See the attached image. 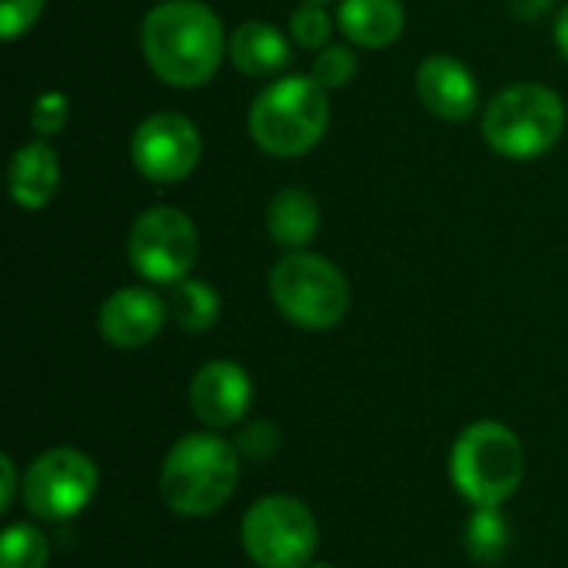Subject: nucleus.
<instances>
[{
  "label": "nucleus",
  "mask_w": 568,
  "mask_h": 568,
  "mask_svg": "<svg viewBox=\"0 0 568 568\" xmlns=\"http://www.w3.org/2000/svg\"><path fill=\"white\" fill-rule=\"evenodd\" d=\"M170 316L176 320L180 329L186 333H206L216 316H220V296L213 286H206L203 280H180L170 290Z\"/></svg>",
  "instance_id": "obj_18"
},
{
  "label": "nucleus",
  "mask_w": 568,
  "mask_h": 568,
  "mask_svg": "<svg viewBox=\"0 0 568 568\" xmlns=\"http://www.w3.org/2000/svg\"><path fill=\"white\" fill-rule=\"evenodd\" d=\"M70 120V100L60 93V90H47L33 100L30 106V130L47 140V136H57Z\"/></svg>",
  "instance_id": "obj_23"
},
{
  "label": "nucleus",
  "mask_w": 568,
  "mask_h": 568,
  "mask_svg": "<svg viewBox=\"0 0 568 568\" xmlns=\"http://www.w3.org/2000/svg\"><path fill=\"white\" fill-rule=\"evenodd\" d=\"M416 93L433 116L453 123L469 120L479 106V87L473 70L449 53H433L416 67Z\"/></svg>",
  "instance_id": "obj_13"
},
{
  "label": "nucleus",
  "mask_w": 568,
  "mask_h": 568,
  "mask_svg": "<svg viewBox=\"0 0 568 568\" xmlns=\"http://www.w3.org/2000/svg\"><path fill=\"white\" fill-rule=\"evenodd\" d=\"M276 310L300 329H333L349 310V283L336 263L316 253L293 250L270 273Z\"/></svg>",
  "instance_id": "obj_6"
},
{
  "label": "nucleus",
  "mask_w": 568,
  "mask_h": 568,
  "mask_svg": "<svg viewBox=\"0 0 568 568\" xmlns=\"http://www.w3.org/2000/svg\"><path fill=\"white\" fill-rule=\"evenodd\" d=\"M306 568H333V566H329V562H310Z\"/></svg>",
  "instance_id": "obj_28"
},
{
  "label": "nucleus",
  "mask_w": 568,
  "mask_h": 568,
  "mask_svg": "<svg viewBox=\"0 0 568 568\" xmlns=\"http://www.w3.org/2000/svg\"><path fill=\"white\" fill-rule=\"evenodd\" d=\"M140 47L150 70L176 90H193L213 80L226 57V33L213 7L203 0L156 3L140 27Z\"/></svg>",
  "instance_id": "obj_1"
},
{
  "label": "nucleus",
  "mask_w": 568,
  "mask_h": 568,
  "mask_svg": "<svg viewBox=\"0 0 568 568\" xmlns=\"http://www.w3.org/2000/svg\"><path fill=\"white\" fill-rule=\"evenodd\" d=\"M43 3L47 0H0V37L3 40L23 37L43 13Z\"/></svg>",
  "instance_id": "obj_24"
},
{
  "label": "nucleus",
  "mask_w": 568,
  "mask_h": 568,
  "mask_svg": "<svg viewBox=\"0 0 568 568\" xmlns=\"http://www.w3.org/2000/svg\"><path fill=\"white\" fill-rule=\"evenodd\" d=\"M506 3H509L513 17H519V20H539L552 7V0H506Z\"/></svg>",
  "instance_id": "obj_26"
},
{
  "label": "nucleus",
  "mask_w": 568,
  "mask_h": 568,
  "mask_svg": "<svg viewBox=\"0 0 568 568\" xmlns=\"http://www.w3.org/2000/svg\"><path fill=\"white\" fill-rule=\"evenodd\" d=\"M566 130V103L542 83H513L499 90L483 113V136L493 153L526 163L549 153Z\"/></svg>",
  "instance_id": "obj_4"
},
{
  "label": "nucleus",
  "mask_w": 568,
  "mask_h": 568,
  "mask_svg": "<svg viewBox=\"0 0 568 568\" xmlns=\"http://www.w3.org/2000/svg\"><path fill=\"white\" fill-rule=\"evenodd\" d=\"M313 3H323V0H313Z\"/></svg>",
  "instance_id": "obj_29"
},
{
  "label": "nucleus",
  "mask_w": 568,
  "mask_h": 568,
  "mask_svg": "<svg viewBox=\"0 0 568 568\" xmlns=\"http://www.w3.org/2000/svg\"><path fill=\"white\" fill-rule=\"evenodd\" d=\"M166 313H170V306L156 293H150L143 286H123L103 300L97 329L116 349H140L160 336Z\"/></svg>",
  "instance_id": "obj_11"
},
{
  "label": "nucleus",
  "mask_w": 568,
  "mask_h": 568,
  "mask_svg": "<svg viewBox=\"0 0 568 568\" xmlns=\"http://www.w3.org/2000/svg\"><path fill=\"white\" fill-rule=\"evenodd\" d=\"M449 476L476 509L506 506L526 476L519 436L503 423H473L453 446Z\"/></svg>",
  "instance_id": "obj_5"
},
{
  "label": "nucleus",
  "mask_w": 568,
  "mask_h": 568,
  "mask_svg": "<svg viewBox=\"0 0 568 568\" xmlns=\"http://www.w3.org/2000/svg\"><path fill=\"white\" fill-rule=\"evenodd\" d=\"M253 403V383L243 366L230 359H213L196 369L190 383V409L200 423L223 429L236 426Z\"/></svg>",
  "instance_id": "obj_12"
},
{
  "label": "nucleus",
  "mask_w": 568,
  "mask_h": 568,
  "mask_svg": "<svg viewBox=\"0 0 568 568\" xmlns=\"http://www.w3.org/2000/svg\"><path fill=\"white\" fill-rule=\"evenodd\" d=\"M0 476H3L0 509L7 513V509H10V503H13V496H17V466H13V459H10V456H3V459H0Z\"/></svg>",
  "instance_id": "obj_25"
},
{
  "label": "nucleus",
  "mask_w": 568,
  "mask_h": 568,
  "mask_svg": "<svg viewBox=\"0 0 568 568\" xmlns=\"http://www.w3.org/2000/svg\"><path fill=\"white\" fill-rule=\"evenodd\" d=\"M552 37H556V43H559L562 57L568 60V3L559 10V17H556V30H552Z\"/></svg>",
  "instance_id": "obj_27"
},
{
  "label": "nucleus",
  "mask_w": 568,
  "mask_h": 568,
  "mask_svg": "<svg viewBox=\"0 0 568 568\" xmlns=\"http://www.w3.org/2000/svg\"><path fill=\"white\" fill-rule=\"evenodd\" d=\"M240 483L236 449L210 433L183 436L160 469V493L176 516L203 519L220 513Z\"/></svg>",
  "instance_id": "obj_3"
},
{
  "label": "nucleus",
  "mask_w": 568,
  "mask_h": 568,
  "mask_svg": "<svg viewBox=\"0 0 568 568\" xmlns=\"http://www.w3.org/2000/svg\"><path fill=\"white\" fill-rule=\"evenodd\" d=\"M7 183L20 210H43L53 200L57 183H60V163H57L53 146L43 140L23 143L10 160Z\"/></svg>",
  "instance_id": "obj_16"
},
{
  "label": "nucleus",
  "mask_w": 568,
  "mask_h": 568,
  "mask_svg": "<svg viewBox=\"0 0 568 568\" xmlns=\"http://www.w3.org/2000/svg\"><path fill=\"white\" fill-rule=\"evenodd\" d=\"M290 33L293 40L303 47V50H323L329 47V33H333V20L329 13L323 10V3H313V0H303L293 17H290Z\"/></svg>",
  "instance_id": "obj_21"
},
{
  "label": "nucleus",
  "mask_w": 568,
  "mask_h": 568,
  "mask_svg": "<svg viewBox=\"0 0 568 568\" xmlns=\"http://www.w3.org/2000/svg\"><path fill=\"white\" fill-rule=\"evenodd\" d=\"M50 546L37 526H10L0 539V568H47Z\"/></svg>",
  "instance_id": "obj_20"
},
{
  "label": "nucleus",
  "mask_w": 568,
  "mask_h": 568,
  "mask_svg": "<svg viewBox=\"0 0 568 568\" xmlns=\"http://www.w3.org/2000/svg\"><path fill=\"white\" fill-rule=\"evenodd\" d=\"M316 542V519L293 496H266L243 516V549L260 568H306Z\"/></svg>",
  "instance_id": "obj_7"
},
{
  "label": "nucleus",
  "mask_w": 568,
  "mask_h": 568,
  "mask_svg": "<svg viewBox=\"0 0 568 568\" xmlns=\"http://www.w3.org/2000/svg\"><path fill=\"white\" fill-rule=\"evenodd\" d=\"M100 473L93 459L80 449H47L37 456L23 476L20 499L43 523H67L83 513L97 493Z\"/></svg>",
  "instance_id": "obj_9"
},
{
  "label": "nucleus",
  "mask_w": 568,
  "mask_h": 568,
  "mask_svg": "<svg viewBox=\"0 0 568 568\" xmlns=\"http://www.w3.org/2000/svg\"><path fill=\"white\" fill-rule=\"evenodd\" d=\"M203 156V136L183 113H153L130 136V160L150 183L186 180Z\"/></svg>",
  "instance_id": "obj_10"
},
{
  "label": "nucleus",
  "mask_w": 568,
  "mask_h": 568,
  "mask_svg": "<svg viewBox=\"0 0 568 568\" xmlns=\"http://www.w3.org/2000/svg\"><path fill=\"white\" fill-rule=\"evenodd\" d=\"M200 253V233L193 220L176 206H153L140 213L130 226L126 256L130 266L150 280L173 286L190 276Z\"/></svg>",
  "instance_id": "obj_8"
},
{
  "label": "nucleus",
  "mask_w": 568,
  "mask_h": 568,
  "mask_svg": "<svg viewBox=\"0 0 568 568\" xmlns=\"http://www.w3.org/2000/svg\"><path fill=\"white\" fill-rule=\"evenodd\" d=\"M336 23L353 47L383 50L406 30V10L399 0H343Z\"/></svg>",
  "instance_id": "obj_14"
},
{
  "label": "nucleus",
  "mask_w": 568,
  "mask_h": 568,
  "mask_svg": "<svg viewBox=\"0 0 568 568\" xmlns=\"http://www.w3.org/2000/svg\"><path fill=\"white\" fill-rule=\"evenodd\" d=\"M266 230L280 246L303 250L320 233V203L306 190L286 186L266 206Z\"/></svg>",
  "instance_id": "obj_17"
},
{
  "label": "nucleus",
  "mask_w": 568,
  "mask_h": 568,
  "mask_svg": "<svg viewBox=\"0 0 568 568\" xmlns=\"http://www.w3.org/2000/svg\"><path fill=\"white\" fill-rule=\"evenodd\" d=\"M329 90L313 73H290L273 80L250 106L253 143L280 160L310 153L329 126Z\"/></svg>",
  "instance_id": "obj_2"
},
{
  "label": "nucleus",
  "mask_w": 568,
  "mask_h": 568,
  "mask_svg": "<svg viewBox=\"0 0 568 568\" xmlns=\"http://www.w3.org/2000/svg\"><path fill=\"white\" fill-rule=\"evenodd\" d=\"M356 70H359V57L353 53V47H323L320 53H316V60H313V80L320 83V87H326V90H339V87H346V83H353V77H356Z\"/></svg>",
  "instance_id": "obj_22"
},
{
  "label": "nucleus",
  "mask_w": 568,
  "mask_h": 568,
  "mask_svg": "<svg viewBox=\"0 0 568 568\" xmlns=\"http://www.w3.org/2000/svg\"><path fill=\"white\" fill-rule=\"evenodd\" d=\"M226 57L246 77H273L290 63V40L266 20H246L230 33Z\"/></svg>",
  "instance_id": "obj_15"
},
{
  "label": "nucleus",
  "mask_w": 568,
  "mask_h": 568,
  "mask_svg": "<svg viewBox=\"0 0 568 568\" xmlns=\"http://www.w3.org/2000/svg\"><path fill=\"white\" fill-rule=\"evenodd\" d=\"M466 549L476 562L493 566L509 549V523L499 509H476L466 526Z\"/></svg>",
  "instance_id": "obj_19"
}]
</instances>
